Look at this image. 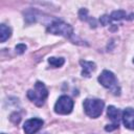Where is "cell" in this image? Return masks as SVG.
<instances>
[{
  "mask_svg": "<svg viewBox=\"0 0 134 134\" xmlns=\"http://www.w3.org/2000/svg\"><path fill=\"white\" fill-rule=\"evenodd\" d=\"M48 96V90L45 87L44 83L38 81L35 84V89H29L27 91V97L38 107L44 105L46 97Z\"/></svg>",
  "mask_w": 134,
  "mask_h": 134,
  "instance_id": "obj_1",
  "label": "cell"
},
{
  "mask_svg": "<svg viewBox=\"0 0 134 134\" xmlns=\"http://www.w3.org/2000/svg\"><path fill=\"white\" fill-rule=\"evenodd\" d=\"M98 82L102 84L103 87L110 89L111 92L114 95H119L120 94V88L117 85V80L114 75L113 72L109 70H104L99 75H98Z\"/></svg>",
  "mask_w": 134,
  "mask_h": 134,
  "instance_id": "obj_2",
  "label": "cell"
},
{
  "mask_svg": "<svg viewBox=\"0 0 134 134\" xmlns=\"http://www.w3.org/2000/svg\"><path fill=\"white\" fill-rule=\"evenodd\" d=\"M46 31L48 34L59 35V36H63L66 38H70L73 35L72 26L62 20H54L51 24L48 25V27L46 28Z\"/></svg>",
  "mask_w": 134,
  "mask_h": 134,
  "instance_id": "obj_3",
  "label": "cell"
},
{
  "mask_svg": "<svg viewBox=\"0 0 134 134\" xmlns=\"http://www.w3.org/2000/svg\"><path fill=\"white\" fill-rule=\"evenodd\" d=\"M83 106H84L85 113L89 117L97 118L103 112L105 103H104V100L98 99V98H86L84 100Z\"/></svg>",
  "mask_w": 134,
  "mask_h": 134,
  "instance_id": "obj_4",
  "label": "cell"
},
{
  "mask_svg": "<svg viewBox=\"0 0 134 134\" xmlns=\"http://www.w3.org/2000/svg\"><path fill=\"white\" fill-rule=\"evenodd\" d=\"M72 109H73V100L68 95L60 96L54 105V112L61 115L69 114L72 111Z\"/></svg>",
  "mask_w": 134,
  "mask_h": 134,
  "instance_id": "obj_5",
  "label": "cell"
},
{
  "mask_svg": "<svg viewBox=\"0 0 134 134\" xmlns=\"http://www.w3.org/2000/svg\"><path fill=\"white\" fill-rule=\"evenodd\" d=\"M44 121L40 118H30L26 120L23 125V131L25 134H35L43 126Z\"/></svg>",
  "mask_w": 134,
  "mask_h": 134,
  "instance_id": "obj_6",
  "label": "cell"
},
{
  "mask_svg": "<svg viewBox=\"0 0 134 134\" xmlns=\"http://www.w3.org/2000/svg\"><path fill=\"white\" fill-rule=\"evenodd\" d=\"M121 120L125 127L129 130H134V109L133 108H126L122 111Z\"/></svg>",
  "mask_w": 134,
  "mask_h": 134,
  "instance_id": "obj_7",
  "label": "cell"
},
{
  "mask_svg": "<svg viewBox=\"0 0 134 134\" xmlns=\"http://www.w3.org/2000/svg\"><path fill=\"white\" fill-rule=\"evenodd\" d=\"M80 64H81V66L83 67L82 75L85 76V77H89V76H90V73L96 69V65H95L94 62H88V61H83V60H81V61H80Z\"/></svg>",
  "mask_w": 134,
  "mask_h": 134,
  "instance_id": "obj_8",
  "label": "cell"
},
{
  "mask_svg": "<svg viewBox=\"0 0 134 134\" xmlns=\"http://www.w3.org/2000/svg\"><path fill=\"white\" fill-rule=\"evenodd\" d=\"M107 115H108V117H109L114 124H118L119 120H120V118H121V116H120V111H119L117 108H115L114 106H109V107L107 108Z\"/></svg>",
  "mask_w": 134,
  "mask_h": 134,
  "instance_id": "obj_9",
  "label": "cell"
},
{
  "mask_svg": "<svg viewBox=\"0 0 134 134\" xmlns=\"http://www.w3.org/2000/svg\"><path fill=\"white\" fill-rule=\"evenodd\" d=\"M10 36H12V29L5 24H1L0 25V42L4 43L8 38H10Z\"/></svg>",
  "mask_w": 134,
  "mask_h": 134,
  "instance_id": "obj_10",
  "label": "cell"
},
{
  "mask_svg": "<svg viewBox=\"0 0 134 134\" xmlns=\"http://www.w3.org/2000/svg\"><path fill=\"white\" fill-rule=\"evenodd\" d=\"M110 18H111V20L119 21V20H121V19L127 18V15H126V12H125V10H122V9H117V10H114V12L111 13Z\"/></svg>",
  "mask_w": 134,
  "mask_h": 134,
  "instance_id": "obj_11",
  "label": "cell"
},
{
  "mask_svg": "<svg viewBox=\"0 0 134 134\" xmlns=\"http://www.w3.org/2000/svg\"><path fill=\"white\" fill-rule=\"evenodd\" d=\"M48 63L51 66L58 68V67L63 66V64L65 63V60H64V58H54V57H51V58L48 59Z\"/></svg>",
  "mask_w": 134,
  "mask_h": 134,
  "instance_id": "obj_12",
  "label": "cell"
},
{
  "mask_svg": "<svg viewBox=\"0 0 134 134\" xmlns=\"http://www.w3.org/2000/svg\"><path fill=\"white\" fill-rule=\"evenodd\" d=\"M79 18L82 21H88L89 17H88V10L87 8H81L79 10Z\"/></svg>",
  "mask_w": 134,
  "mask_h": 134,
  "instance_id": "obj_13",
  "label": "cell"
},
{
  "mask_svg": "<svg viewBox=\"0 0 134 134\" xmlns=\"http://www.w3.org/2000/svg\"><path fill=\"white\" fill-rule=\"evenodd\" d=\"M9 120H10L14 125H18V124L20 122V120H21V115H20L18 112H14V113L10 114Z\"/></svg>",
  "mask_w": 134,
  "mask_h": 134,
  "instance_id": "obj_14",
  "label": "cell"
},
{
  "mask_svg": "<svg viewBox=\"0 0 134 134\" xmlns=\"http://www.w3.org/2000/svg\"><path fill=\"white\" fill-rule=\"evenodd\" d=\"M99 22H100V24H102L103 26H107V25L110 24L111 18H110V16H108V15H103V16L99 18Z\"/></svg>",
  "mask_w": 134,
  "mask_h": 134,
  "instance_id": "obj_15",
  "label": "cell"
},
{
  "mask_svg": "<svg viewBox=\"0 0 134 134\" xmlns=\"http://www.w3.org/2000/svg\"><path fill=\"white\" fill-rule=\"evenodd\" d=\"M26 45L25 44H23V43H20V44H18V45H16V47H15V49H16V52L18 53V54H22V53H24L25 52V50H26Z\"/></svg>",
  "mask_w": 134,
  "mask_h": 134,
  "instance_id": "obj_16",
  "label": "cell"
},
{
  "mask_svg": "<svg viewBox=\"0 0 134 134\" xmlns=\"http://www.w3.org/2000/svg\"><path fill=\"white\" fill-rule=\"evenodd\" d=\"M118 127H119V125H118V124L107 125V126L105 127V130H106L107 132H111V131H113V130H116V129H118Z\"/></svg>",
  "mask_w": 134,
  "mask_h": 134,
  "instance_id": "obj_17",
  "label": "cell"
},
{
  "mask_svg": "<svg viewBox=\"0 0 134 134\" xmlns=\"http://www.w3.org/2000/svg\"><path fill=\"white\" fill-rule=\"evenodd\" d=\"M88 22H89V24H90V27H91V28H95V27L97 26V24H96V20H95L94 18H89Z\"/></svg>",
  "mask_w": 134,
  "mask_h": 134,
  "instance_id": "obj_18",
  "label": "cell"
},
{
  "mask_svg": "<svg viewBox=\"0 0 134 134\" xmlns=\"http://www.w3.org/2000/svg\"><path fill=\"white\" fill-rule=\"evenodd\" d=\"M126 19H127V20H133V19H134V14H130Z\"/></svg>",
  "mask_w": 134,
  "mask_h": 134,
  "instance_id": "obj_19",
  "label": "cell"
},
{
  "mask_svg": "<svg viewBox=\"0 0 134 134\" xmlns=\"http://www.w3.org/2000/svg\"><path fill=\"white\" fill-rule=\"evenodd\" d=\"M133 63H134V59H133Z\"/></svg>",
  "mask_w": 134,
  "mask_h": 134,
  "instance_id": "obj_20",
  "label": "cell"
},
{
  "mask_svg": "<svg viewBox=\"0 0 134 134\" xmlns=\"http://www.w3.org/2000/svg\"><path fill=\"white\" fill-rule=\"evenodd\" d=\"M2 134H5V133H2Z\"/></svg>",
  "mask_w": 134,
  "mask_h": 134,
  "instance_id": "obj_21",
  "label": "cell"
},
{
  "mask_svg": "<svg viewBox=\"0 0 134 134\" xmlns=\"http://www.w3.org/2000/svg\"><path fill=\"white\" fill-rule=\"evenodd\" d=\"M44 134H47V133H44Z\"/></svg>",
  "mask_w": 134,
  "mask_h": 134,
  "instance_id": "obj_22",
  "label": "cell"
}]
</instances>
